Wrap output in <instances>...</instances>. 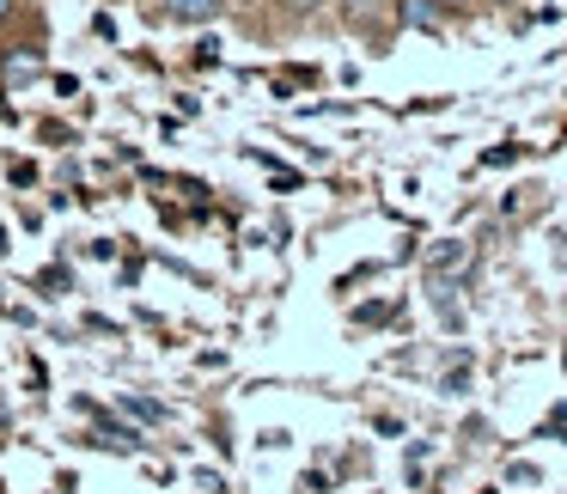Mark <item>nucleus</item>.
<instances>
[{
  "instance_id": "obj_1",
  "label": "nucleus",
  "mask_w": 567,
  "mask_h": 494,
  "mask_svg": "<svg viewBox=\"0 0 567 494\" xmlns=\"http://www.w3.org/2000/svg\"><path fill=\"white\" fill-rule=\"evenodd\" d=\"M391 13L403 31H421V38H440L445 31V7L440 0H391Z\"/></svg>"
},
{
  "instance_id": "obj_7",
  "label": "nucleus",
  "mask_w": 567,
  "mask_h": 494,
  "mask_svg": "<svg viewBox=\"0 0 567 494\" xmlns=\"http://www.w3.org/2000/svg\"><path fill=\"white\" fill-rule=\"evenodd\" d=\"M501 7H518V0H501Z\"/></svg>"
},
{
  "instance_id": "obj_5",
  "label": "nucleus",
  "mask_w": 567,
  "mask_h": 494,
  "mask_svg": "<svg viewBox=\"0 0 567 494\" xmlns=\"http://www.w3.org/2000/svg\"><path fill=\"white\" fill-rule=\"evenodd\" d=\"M445 13H470V7H482V0H440Z\"/></svg>"
},
{
  "instance_id": "obj_6",
  "label": "nucleus",
  "mask_w": 567,
  "mask_h": 494,
  "mask_svg": "<svg viewBox=\"0 0 567 494\" xmlns=\"http://www.w3.org/2000/svg\"><path fill=\"white\" fill-rule=\"evenodd\" d=\"M281 7H299V13H311V7H318V0H281Z\"/></svg>"
},
{
  "instance_id": "obj_4",
  "label": "nucleus",
  "mask_w": 567,
  "mask_h": 494,
  "mask_svg": "<svg viewBox=\"0 0 567 494\" xmlns=\"http://www.w3.org/2000/svg\"><path fill=\"white\" fill-rule=\"evenodd\" d=\"M13 19H19V0H0V31L13 25Z\"/></svg>"
},
{
  "instance_id": "obj_3",
  "label": "nucleus",
  "mask_w": 567,
  "mask_h": 494,
  "mask_svg": "<svg viewBox=\"0 0 567 494\" xmlns=\"http://www.w3.org/2000/svg\"><path fill=\"white\" fill-rule=\"evenodd\" d=\"M372 7H379V0H342V19H348V25H367ZM384 7H391V0H384Z\"/></svg>"
},
{
  "instance_id": "obj_2",
  "label": "nucleus",
  "mask_w": 567,
  "mask_h": 494,
  "mask_svg": "<svg viewBox=\"0 0 567 494\" xmlns=\"http://www.w3.org/2000/svg\"><path fill=\"white\" fill-rule=\"evenodd\" d=\"M226 7L233 0H159V19L165 25H214V19H226Z\"/></svg>"
}]
</instances>
